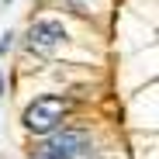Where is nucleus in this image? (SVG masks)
<instances>
[{
	"label": "nucleus",
	"instance_id": "nucleus-1",
	"mask_svg": "<svg viewBox=\"0 0 159 159\" xmlns=\"http://www.w3.org/2000/svg\"><path fill=\"white\" fill-rule=\"evenodd\" d=\"M66 118V100L62 97H38L24 107V128L35 131V135H48L56 131Z\"/></svg>",
	"mask_w": 159,
	"mask_h": 159
},
{
	"label": "nucleus",
	"instance_id": "nucleus-2",
	"mask_svg": "<svg viewBox=\"0 0 159 159\" xmlns=\"http://www.w3.org/2000/svg\"><path fill=\"white\" fill-rule=\"evenodd\" d=\"M87 149H90V131L62 128V131H56V135L42 145V156H48V159H73V156L87 152Z\"/></svg>",
	"mask_w": 159,
	"mask_h": 159
},
{
	"label": "nucleus",
	"instance_id": "nucleus-3",
	"mask_svg": "<svg viewBox=\"0 0 159 159\" xmlns=\"http://www.w3.org/2000/svg\"><path fill=\"white\" fill-rule=\"evenodd\" d=\"M62 38H66L62 21L45 17V21H38L35 28H31V48H38V52H52L56 45H62Z\"/></svg>",
	"mask_w": 159,
	"mask_h": 159
},
{
	"label": "nucleus",
	"instance_id": "nucleus-4",
	"mask_svg": "<svg viewBox=\"0 0 159 159\" xmlns=\"http://www.w3.org/2000/svg\"><path fill=\"white\" fill-rule=\"evenodd\" d=\"M62 4L69 11H76V14H93V7L100 4V0H62Z\"/></svg>",
	"mask_w": 159,
	"mask_h": 159
},
{
	"label": "nucleus",
	"instance_id": "nucleus-5",
	"mask_svg": "<svg viewBox=\"0 0 159 159\" xmlns=\"http://www.w3.org/2000/svg\"><path fill=\"white\" fill-rule=\"evenodd\" d=\"M7 4H11V0H7Z\"/></svg>",
	"mask_w": 159,
	"mask_h": 159
},
{
	"label": "nucleus",
	"instance_id": "nucleus-6",
	"mask_svg": "<svg viewBox=\"0 0 159 159\" xmlns=\"http://www.w3.org/2000/svg\"><path fill=\"white\" fill-rule=\"evenodd\" d=\"M45 159H48V156H45Z\"/></svg>",
	"mask_w": 159,
	"mask_h": 159
}]
</instances>
